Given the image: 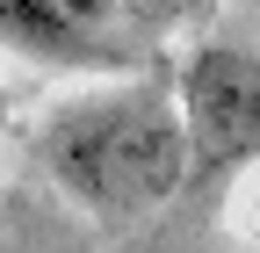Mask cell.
<instances>
[{
	"mask_svg": "<svg viewBox=\"0 0 260 253\" xmlns=\"http://www.w3.org/2000/svg\"><path fill=\"white\" fill-rule=\"evenodd\" d=\"M0 44L65 73H123L138 29L116 15V0H0Z\"/></svg>",
	"mask_w": 260,
	"mask_h": 253,
	"instance_id": "3",
	"label": "cell"
},
{
	"mask_svg": "<svg viewBox=\"0 0 260 253\" xmlns=\"http://www.w3.org/2000/svg\"><path fill=\"white\" fill-rule=\"evenodd\" d=\"M44 167L94 217H145L195 174L181 109L145 87L65 102L44 131Z\"/></svg>",
	"mask_w": 260,
	"mask_h": 253,
	"instance_id": "1",
	"label": "cell"
},
{
	"mask_svg": "<svg viewBox=\"0 0 260 253\" xmlns=\"http://www.w3.org/2000/svg\"><path fill=\"white\" fill-rule=\"evenodd\" d=\"M8 116H15V102H8V80H0V131H8Z\"/></svg>",
	"mask_w": 260,
	"mask_h": 253,
	"instance_id": "5",
	"label": "cell"
},
{
	"mask_svg": "<svg viewBox=\"0 0 260 253\" xmlns=\"http://www.w3.org/2000/svg\"><path fill=\"white\" fill-rule=\"evenodd\" d=\"M181 131L195 174H232L260 152V58L246 44H195L181 66Z\"/></svg>",
	"mask_w": 260,
	"mask_h": 253,
	"instance_id": "2",
	"label": "cell"
},
{
	"mask_svg": "<svg viewBox=\"0 0 260 253\" xmlns=\"http://www.w3.org/2000/svg\"><path fill=\"white\" fill-rule=\"evenodd\" d=\"M116 15L138 29V37H167V29H188L210 15V0H116Z\"/></svg>",
	"mask_w": 260,
	"mask_h": 253,
	"instance_id": "4",
	"label": "cell"
}]
</instances>
